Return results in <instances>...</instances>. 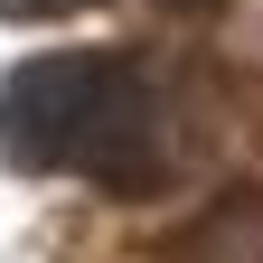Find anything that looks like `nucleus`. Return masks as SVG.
<instances>
[{
    "instance_id": "f03ea898",
    "label": "nucleus",
    "mask_w": 263,
    "mask_h": 263,
    "mask_svg": "<svg viewBox=\"0 0 263 263\" xmlns=\"http://www.w3.org/2000/svg\"><path fill=\"white\" fill-rule=\"evenodd\" d=\"M170 263H263V197H226L170 245Z\"/></svg>"
},
{
    "instance_id": "f257e3e1",
    "label": "nucleus",
    "mask_w": 263,
    "mask_h": 263,
    "mask_svg": "<svg viewBox=\"0 0 263 263\" xmlns=\"http://www.w3.org/2000/svg\"><path fill=\"white\" fill-rule=\"evenodd\" d=\"M0 141L19 170L47 179H94L113 197H141L170 170V113L160 85L113 47H47L10 66L0 85Z\"/></svg>"
}]
</instances>
